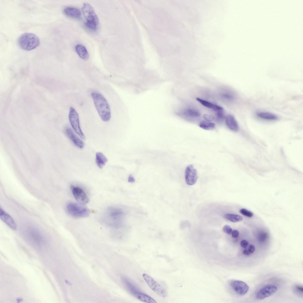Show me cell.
I'll list each match as a JSON object with an SVG mask.
<instances>
[{"label":"cell","mask_w":303,"mask_h":303,"mask_svg":"<svg viewBox=\"0 0 303 303\" xmlns=\"http://www.w3.org/2000/svg\"><path fill=\"white\" fill-rule=\"evenodd\" d=\"M95 107L101 119L104 122L109 120L111 113L109 105L104 97L100 94L93 92L91 94Z\"/></svg>","instance_id":"6da1fadb"},{"label":"cell","mask_w":303,"mask_h":303,"mask_svg":"<svg viewBox=\"0 0 303 303\" xmlns=\"http://www.w3.org/2000/svg\"><path fill=\"white\" fill-rule=\"evenodd\" d=\"M19 46L25 51H30L38 47L40 43L39 38L35 34L26 33L21 35L18 40Z\"/></svg>","instance_id":"7a4b0ae2"},{"label":"cell","mask_w":303,"mask_h":303,"mask_svg":"<svg viewBox=\"0 0 303 303\" xmlns=\"http://www.w3.org/2000/svg\"><path fill=\"white\" fill-rule=\"evenodd\" d=\"M124 212L120 208L109 207L106 213V219L109 224L112 225H118L124 216Z\"/></svg>","instance_id":"3957f363"},{"label":"cell","mask_w":303,"mask_h":303,"mask_svg":"<svg viewBox=\"0 0 303 303\" xmlns=\"http://www.w3.org/2000/svg\"><path fill=\"white\" fill-rule=\"evenodd\" d=\"M66 209L69 214L75 217H86L89 214V210L87 208L73 202L68 203L66 205Z\"/></svg>","instance_id":"277c9868"},{"label":"cell","mask_w":303,"mask_h":303,"mask_svg":"<svg viewBox=\"0 0 303 303\" xmlns=\"http://www.w3.org/2000/svg\"><path fill=\"white\" fill-rule=\"evenodd\" d=\"M69 119L70 124L75 132L81 138L85 140V137L80 127L78 114L75 109L72 107H71L70 109Z\"/></svg>","instance_id":"5b68a950"},{"label":"cell","mask_w":303,"mask_h":303,"mask_svg":"<svg viewBox=\"0 0 303 303\" xmlns=\"http://www.w3.org/2000/svg\"><path fill=\"white\" fill-rule=\"evenodd\" d=\"M143 277L150 288L159 296L165 297L167 295L165 290L152 277L145 273Z\"/></svg>","instance_id":"8992f818"},{"label":"cell","mask_w":303,"mask_h":303,"mask_svg":"<svg viewBox=\"0 0 303 303\" xmlns=\"http://www.w3.org/2000/svg\"><path fill=\"white\" fill-rule=\"evenodd\" d=\"M82 11L87 21L97 25L99 24V18L93 8L89 4L87 3H84Z\"/></svg>","instance_id":"52a82bcc"},{"label":"cell","mask_w":303,"mask_h":303,"mask_svg":"<svg viewBox=\"0 0 303 303\" xmlns=\"http://www.w3.org/2000/svg\"><path fill=\"white\" fill-rule=\"evenodd\" d=\"M70 189L74 198L78 202L82 204H85L88 202V197L82 188L79 187L71 185Z\"/></svg>","instance_id":"ba28073f"},{"label":"cell","mask_w":303,"mask_h":303,"mask_svg":"<svg viewBox=\"0 0 303 303\" xmlns=\"http://www.w3.org/2000/svg\"><path fill=\"white\" fill-rule=\"evenodd\" d=\"M198 178L197 173L192 165H188L185 171V178L186 183L189 185L195 184Z\"/></svg>","instance_id":"9c48e42d"},{"label":"cell","mask_w":303,"mask_h":303,"mask_svg":"<svg viewBox=\"0 0 303 303\" xmlns=\"http://www.w3.org/2000/svg\"><path fill=\"white\" fill-rule=\"evenodd\" d=\"M230 284L235 291L241 295L246 294L249 290L248 285L242 281L232 280L230 282Z\"/></svg>","instance_id":"30bf717a"},{"label":"cell","mask_w":303,"mask_h":303,"mask_svg":"<svg viewBox=\"0 0 303 303\" xmlns=\"http://www.w3.org/2000/svg\"><path fill=\"white\" fill-rule=\"evenodd\" d=\"M277 290V287L274 285H268L262 288L257 292V299L262 300L268 297L275 293Z\"/></svg>","instance_id":"8fae6325"},{"label":"cell","mask_w":303,"mask_h":303,"mask_svg":"<svg viewBox=\"0 0 303 303\" xmlns=\"http://www.w3.org/2000/svg\"><path fill=\"white\" fill-rule=\"evenodd\" d=\"M0 217L1 219L11 229H16V223L12 218L1 207L0 208Z\"/></svg>","instance_id":"7c38bea8"},{"label":"cell","mask_w":303,"mask_h":303,"mask_svg":"<svg viewBox=\"0 0 303 303\" xmlns=\"http://www.w3.org/2000/svg\"><path fill=\"white\" fill-rule=\"evenodd\" d=\"M66 133L67 136L76 146L80 149L83 147L84 144L83 142L76 136L70 128H67Z\"/></svg>","instance_id":"4fadbf2b"},{"label":"cell","mask_w":303,"mask_h":303,"mask_svg":"<svg viewBox=\"0 0 303 303\" xmlns=\"http://www.w3.org/2000/svg\"><path fill=\"white\" fill-rule=\"evenodd\" d=\"M64 14L66 16L74 18H79L81 15L80 11L77 8L67 7L63 10Z\"/></svg>","instance_id":"5bb4252c"},{"label":"cell","mask_w":303,"mask_h":303,"mask_svg":"<svg viewBox=\"0 0 303 303\" xmlns=\"http://www.w3.org/2000/svg\"><path fill=\"white\" fill-rule=\"evenodd\" d=\"M225 123L228 127L231 130L238 131L239 126L235 118L232 115H227L225 118Z\"/></svg>","instance_id":"9a60e30c"},{"label":"cell","mask_w":303,"mask_h":303,"mask_svg":"<svg viewBox=\"0 0 303 303\" xmlns=\"http://www.w3.org/2000/svg\"><path fill=\"white\" fill-rule=\"evenodd\" d=\"M133 295L137 299L145 302L147 303H157L156 301L152 297L140 291L136 292Z\"/></svg>","instance_id":"2e32d148"},{"label":"cell","mask_w":303,"mask_h":303,"mask_svg":"<svg viewBox=\"0 0 303 303\" xmlns=\"http://www.w3.org/2000/svg\"><path fill=\"white\" fill-rule=\"evenodd\" d=\"M196 100L204 106L211 109L217 112L223 111V108L218 105L213 104L209 101L199 98H196Z\"/></svg>","instance_id":"e0dca14e"},{"label":"cell","mask_w":303,"mask_h":303,"mask_svg":"<svg viewBox=\"0 0 303 303\" xmlns=\"http://www.w3.org/2000/svg\"><path fill=\"white\" fill-rule=\"evenodd\" d=\"M75 50L81 59L84 60H86L88 59L89 54L87 49L84 46L80 44L77 45L76 46Z\"/></svg>","instance_id":"ac0fdd59"},{"label":"cell","mask_w":303,"mask_h":303,"mask_svg":"<svg viewBox=\"0 0 303 303\" xmlns=\"http://www.w3.org/2000/svg\"><path fill=\"white\" fill-rule=\"evenodd\" d=\"M256 115L260 118L268 120H274L278 118L275 115L266 112H258L256 113Z\"/></svg>","instance_id":"d6986e66"},{"label":"cell","mask_w":303,"mask_h":303,"mask_svg":"<svg viewBox=\"0 0 303 303\" xmlns=\"http://www.w3.org/2000/svg\"><path fill=\"white\" fill-rule=\"evenodd\" d=\"M106 157L101 152H98L96 154V162L98 167L102 168L107 162Z\"/></svg>","instance_id":"ffe728a7"},{"label":"cell","mask_w":303,"mask_h":303,"mask_svg":"<svg viewBox=\"0 0 303 303\" xmlns=\"http://www.w3.org/2000/svg\"><path fill=\"white\" fill-rule=\"evenodd\" d=\"M123 281L128 291L132 295L136 292L140 291L137 287L129 280L124 278Z\"/></svg>","instance_id":"44dd1931"},{"label":"cell","mask_w":303,"mask_h":303,"mask_svg":"<svg viewBox=\"0 0 303 303\" xmlns=\"http://www.w3.org/2000/svg\"><path fill=\"white\" fill-rule=\"evenodd\" d=\"M225 217L227 220L234 223L240 221L243 219L242 217L240 215L233 214H225Z\"/></svg>","instance_id":"7402d4cb"},{"label":"cell","mask_w":303,"mask_h":303,"mask_svg":"<svg viewBox=\"0 0 303 303\" xmlns=\"http://www.w3.org/2000/svg\"><path fill=\"white\" fill-rule=\"evenodd\" d=\"M199 126L204 130H209L215 128V124L212 122L203 121L200 123Z\"/></svg>","instance_id":"603a6c76"},{"label":"cell","mask_w":303,"mask_h":303,"mask_svg":"<svg viewBox=\"0 0 303 303\" xmlns=\"http://www.w3.org/2000/svg\"><path fill=\"white\" fill-rule=\"evenodd\" d=\"M183 114L185 115L194 117H199L200 115V114L198 111L192 109L186 110L183 112Z\"/></svg>","instance_id":"cb8c5ba5"},{"label":"cell","mask_w":303,"mask_h":303,"mask_svg":"<svg viewBox=\"0 0 303 303\" xmlns=\"http://www.w3.org/2000/svg\"><path fill=\"white\" fill-rule=\"evenodd\" d=\"M240 212L243 215L249 217H251L253 215V213L251 212L244 208L241 209L240 210Z\"/></svg>","instance_id":"d4e9b609"},{"label":"cell","mask_w":303,"mask_h":303,"mask_svg":"<svg viewBox=\"0 0 303 303\" xmlns=\"http://www.w3.org/2000/svg\"><path fill=\"white\" fill-rule=\"evenodd\" d=\"M85 25L87 28L92 31H95L97 29V25L88 21L85 22Z\"/></svg>","instance_id":"484cf974"},{"label":"cell","mask_w":303,"mask_h":303,"mask_svg":"<svg viewBox=\"0 0 303 303\" xmlns=\"http://www.w3.org/2000/svg\"><path fill=\"white\" fill-rule=\"evenodd\" d=\"M267 234L266 233H261L258 236V239L260 242H264L267 239Z\"/></svg>","instance_id":"4316f807"},{"label":"cell","mask_w":303,"mask_h":303,"mask_svg":"<svg viewBox=\"0 0 303 303\" xmlns=\"http://www.w3.org/2000/svg\"><path fill=\"white\" fill-rule=\"evenodd\" d=\"M216 119L219 121H222L225 118V115L223 111L217 112L216 114Z\"/></svg>","instance_id":"83f0119b"},{"label":"cell","mask_w":303,"mask_h":303,"mask_svg":"<svg viewBox=\"0 0 303 303\" xmlns=\"http://www.w3.org/2000/svg\"><path fill=\"white\" fill-rule=\"evenodd\" d=\"M223 230L224 232L228 234H231L233 231L232 229L228 225H225L223 228Z\"/></svg>","instance_id":"f1b7e54d"},{"label":"cell","mask_w":303,"mask_h":303,"mask_svg":"<svg viewBox=\"0 0 303 303\" xmlns=\"http://www.w3.org/2000/svg\"><path fill=\"white\" fill-rule=\"evenodd\" d=\"M203 117L205 120L208 121H212L214 119V117L212 115H204Z\"/></svg>","instance_id":"f546056e"},{"label":"cell","mask_w":303,"mask_h":303,"mask_svg":"<svg viewBox=\"0 0 303 303\" xmlns=\"http://www.w3.org/2000/svg\"><path fill=\"white\" fill-rule=\"evenodd\" d=\"M248 245V242L245 240L241 241L240 242L241 246L243 248H246Z\"/></svg>","instance_id":"4dcf8cb0"},{"label":"cell","mask_w":303,"mask_h":303,"mask_svg":"<svg viewBox=\"0 0 303 303\" xmlns=\"http://www.w3.org/2000/svg\"><path fill=\"white\" fill-rule=\"evenodd\" d=\"M295 289L298 292L302 293L303 291V288L302 286L299 285H296L295 286Z\"/></svg>","instance_id":"1f68e13d"},{"label":"cell","mask_w":303,"mask_h":303,"mask_svg":"<svg viewBox=\"0 0 303 303\" xmlns=\"http://www.w3.org/2000/svg\"><path fill=\"white\" fill-rule=\"evenodd\" d=\"M232 236L234 238H236L239 236V233L238 231L237 230H233L232 232Z\"/></svg>","instance_id":"d6a6232c"},{"label":"cell","mask_w":303,"mask_h":303,"mask_svg":"<svg viewBox=\"0 0 303 303\" xmlns=\"http://www.w3.org/2000/svg\"><path fill=\"white\" fill-rule=\"evenodd\" d=\"M248 249L251 254H252L255 250V247L253 245H249Z\"/></svg>","instance_id":"836d02e7"},{"label":"cell","mask_w":303,"mask_h":303,"mask_svg":"<svg viewBox=\"0 0 303 303\" xmlns=\"http://www.w3.org/2000/svg\"><path fill=\"white\" fill-rule=\"evenodd\" d=\"M135 179L133 176L130 174L128 178V181L130 183H134L135 182Z\"/></svg>","instance_id":"e575fe53"},{"label":"cell","mask_w":303,"mask_h":303,"mask_svg":"<svg viewBox=\"0 0 303 303\" xmlns=\"http://www.w3.org/2000/svg\"><path fill=\"white\" fill-rule=\"evenodd\" d=\"M242 253L244 255H249L251 254L248 249H244Z\"/></svg>","instance_id":"d590c367"},{"label":"cell","mask_w":303,"mask_h":303,"mask_svg":"<svg viewBox=\"0 0 303 303\" xmlns=\"http://www.w3.org/2000/svg\"><path fill=\"white\" fill-rule=\"evenodd\" d=\"M223 96L225 98L228 99H231L233 98V97L232 96L228 94H225L224 95H223Z\"/></svg>","instance_id":"8d00e7d4"}]
</instances>
